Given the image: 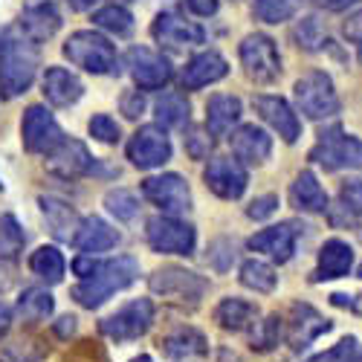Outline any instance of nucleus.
<instances>
[{"label":"nucleus","instance_id":"obj_1","mask_svg":"<svg viewBox=\"0 0 362 362\" xmlns=\"http://www.w3.org/2000/svg\"><path fill=\"white\" fill-rule=\"evenodd\" d=\"M73 273L81 279L73 287V298L81 308L96 310L113 293L125 290L136 281L139 261L131 258V255H116V258H107V261H99L93 255H81V258L73 261Z\"/></svg>","mask_w":362,"mask_h":362},{"label":"nucleus","instance_id":"obj_2","mask_svg":"<svg viewBox=\"0 0 362 362\" xmlns=\"http://www.w3.org/2000/svg\"><path fill=\"white\" fill-rule=\"evenodd\" d=\"M38 55L21 35L12 29L0 33V93L6 99H15L26 93L29 84L35 81Z\"/></svg>","mask_w":362,"mask_h":362},{"label":"nucleus","instance_id":"obj_3","mask_svg":"<svg viewBox=\"0 0 362 362\" xmlns=\"http://www.w3.org/2000/svg\"><path fill=\"white\" fill-rule=\"evenodd\" d=\"M64 55L70 62L93 76H107L116 73V49L113 44L93 33V29H81V33H73L64 44Z\"/></svg>","mask_w":362,"mask_h":362},{"label":"nucleus","instance_id":"obj_4","mask_svg":"<svg viewBox=\"0 0 362 362\" xmlns=\"http://www.w3.org/2000/svg\"><path fill=\"white\" fill-rule=\"evenodd\" d=\"M310 160L322 165L325 171H339V168H362V139L330 128L319 134V142L310 148Z\"/></svg>","mask_w":362,"mask_h":362},{"label":"nucleus","instance_id":"obj_5","mask_svg":"<svg viewBox=\"0 0 362 362\" xmlns=\"http://www.w3.org/2000/svg\"><path fill=\"white\" fill-rule=\"evenodd\" d=\"M296 105L308 119H330L339 113V96L327 73L313 70L296 81Z\"/></svg>","mask_w":362,"mask_h":362},{"label":"nucleus","instance_id":"obj_6","mask_svg":"<svg viewBox=\"0 0 362 362\" xmlns=\"http://www.w3.org/2000/svg\"><path fill=\"white\" fill-rule=\"evenodd\" d=\"M148 247L163 255H192L197 244V232L192 223L171 218V215H157L145 226Z\"/></svg>","mask_w":362,"mask_h":362},{"label":"nucleus","instance_id":"obj_7","mask_svg":"<svg viewBox=\"0 0 362 362\" xmlns=\"http://www.w3.org/2000/svg\"><path fill=\"white\" fill-rule=\"evenodd\" d=\"M151 293H157L168 301H177V305H197V301L206 296L209 281L192 269L183 267H163L151 276Z\"/></svg>","mask_w":362,"mask_h":362},{"label":"nucleus","instance_id":"obj_8","mask_svg":"<svg viewBox=\"0 0 362 362\" xmlns=\"http://www.w3.org/2000/svg\"><path fill=\"white\" fill-rule=\"evenodd\" d=\"M240 64H244L247 76L258 84H269L281 76V55L276 41L264 35V33H252L240 41Z\"/></svg>","mask_w":362,"mask_h":362},{"label":"nucleus","instance_id":"obj_9","mask_svg":"<svg viewBox=\"0 0 362 362\" xmlns=\"http://www.w3.org/2000/svg\"><path fill=\"white\" fill-rule=\"evenodd\" d=\"M154 322V305L151 298H134L125 308H119L107 319H102V334L113 342H134L148 334Z\"/></svg>","mask_w":362,"mask_h":362},{"label":"nucleus","instance_id":"obj_10","mask_svg":"<svg viewBox=\"0 0 362 362\" xmlns=\"http://www.w3.org/2000/svg\"><path fill=\"white\" fill-rule=\"evenodd\" d=\"M21 136H23V148L29 154H52V151L64 142V134L58 128L55 116L41 105L26 107L23 122H21Z\"/></svg>","mask_w":362,"mask_h":362},{"label":"nucleus","instance_id":"obj_11","mask_svg":"<svg viewBox=\"0 0 362 362\" xmlns=\"http://www.w3.org/2000/svg\"><path fill=\"white\" fill-rule=\"evenodd\" d=\"M142 194L154 203L157 209L174 215H183L192 209V192L189 183L180 174H160V177H148L142 183Z\"/></svg>","mask_w":362,"mask_h":362},{"label":"nucleus","instance_id":"obj_12","mask_svg":"<svg viewBox=\"0 0 362 362\" xmlns=\"http://www.w3.org/2000/svg\"><path fill=\"white\" fill-rule=\"evenodd\" d=\"M128 160L136 165V168H160L163 163L171 160V139L165 136L163 128L157 125H145L139 128L131 142H128Z\"/></svg>","mask_w":362,"mask_h":362},{"label":"nucleus","instance_id":"obj_13","mask_svg":"<svg viewBox=\"0 0 362 362\" xmlns=\"http://www.w3.org/2000/svg\"><path fill=\"white\" fill-rule=\"evenodd\" d=\"M125 62H128V70H131L134 81L142 90L165 87L171 81V76H174L168 58H163L157 49H151V47H131L128 55H125Z\"/></svg>","mask_w":362,"mask_h":362},{"label":"nucleus","instance_id":"obj_14","mask_svg":"<svg viewBox=\"0 0 362 362\" xmlns=\"http://www.w3.org/2000/svg\"><path fill=\"white\" fill-rule=\"evenodd\" d=\"M203 180H206V189L215 192L223 200H238L240 194L247 192V183H250L247 168L240 165L238 160H232V157L209 160V165L203 171Z\"/></svg>","mask_w":362,"mask_h":362},{"label":"nucleus","instance_id":"obj_15","mask_svg":"<svg viewBox=\"0 0 362 362\" xmlns=\"http://www.w3.org/2000/svg\"><path fill=\"white\" fill-rule=\"evenodd\" d=\"M298 235H301V226L296 221H287V223H279V226H267V229H261L250 238V250L273 258L279 264H287L296 252Z\"/></svg>","mask_w":362,"mask_h":362},{"label":"nucleus","instance_id":"obj_16","mask_svg":"<svg viewBox=\"0 0 362 362\" xmlns=\"http://www.w3.org/2000/svg\"><path fill=\"white\" fill-rule=\"evenodd\" d=\"M151 35H154L157 44L168 47V49H183V47H194V44H203L206 41V33L192 23V21H183L174 12H163L157 15L154 26H151Z\"/></svg>","mask_w":362,"mask_h":362},{"label":"nucleus","instance_id":"obj_17","mask_svg":"<svg viewBox=\"0 0 362 362\" xmlns=\"http://www.w3.org/2000/svg\"><path fill=\"white\" fill-rule=\"evenodd\" d=\"M21 26L26 38H33V41L52 38L58 33V26H62V12H58L55 0H23Z\"/></svg>","mask_w":362,"mask_h":362},{"label":"nucleus","instance_id":"obj_18","mask_svg":"<svg viewBox=\"0 0 362 362\" xmlns=\"http://www.w3.org/2000/svg\"><path fill=\"white\" fill-rule=\"evenodd\" d=\"M252 107L258 110V116L273 128L284 142H296L301 136V122L293 113V107L281 99V96H255Z\"/></svg>","mask_w":362,"mask_h":362},{"label":"nucleus","instance_id":"obj_19","mask_svg":"<svg viewBox=\"0 0 362 362\" xmlns=\"http://www.w3.org/2000/svg\"><path fill=\"white\" fill-rule=\"evenodd\" d=\"M47 168H49L55 177L76 180V177H81V174L93 171V157H90V151L84 148V142H78V139H64L62 145L52 151V154H47Z\"/></svg>","mask_w":362,"mask_h":362},{"label":"nucleus","instance_id":"obj_20","mask_svg":"<svg viewBox=\"0 0 362 362\" xmlns=\"http://www.w3.org/2000/svg\"><path fill=\"white\" fill-rule=\"evenodd\" d=\"M229 145H232V154L238 157L240 165H261L269 160L273 154V139L264 128H255V125H240L232 136H229Z\"/></svg>","mask_w":362,"mask_h":362},{"label":"nucleus","instance_id":"obj_21","mask_svg":"<svg viewBox=\"0 0 362 362\" xmlns=\"http://www.w3.org/2000/svg\"><path fill=\"white\" fill-rule=\"evenodd\" d=\"M327 330H330V322L322 313H316L310 305H293L290 308V330H287L290 348H296V351L308 348L313 339L327 334Z\"/></svg>","mask_w":362,"mask_h":362},{"label":"nucleus","instance_id":"obj_22","mask_svg":"<svg viewBox=\"0 0 362 362\" xmlns=\"http://www.w3.org/2000/svg\"><path fill=\"white\" fill-rule=\"evenodd\" d=\"M119 244V232L102 221V218H84L73 235V247L84 255H96V252H107Z\"/></svg>","mask_w":362,"mask_h":362},{"label":"nucleus","instance_id":"obj_23","mask_svg":"<svg viewBox=\"0 0 362 362\" xmlns=\"http://www.w3.org/2000/svg\"><path fill=\"white\" fill-rule=\"evenodd\" d=\"M229 73V64H226V58L221 55V52H200V55H194L192 62L186 64V70H183V90H200V87H206V84H215V81H221L223 76Z\"/></svg>","mask_w":362,"mask_h":362},{"label":"nucleus","instance_id":"obj_24","mask_svg":"<svg viewBox=\"0 0 362 362\" xmlns=\"http://www.w3.org/2000/svg\"><path fill=\"white\" fill-rule=\"evenodd\" d=\"M354 267V250L345 240L334 238L325 240V247L319 250V267H316V281H334L351 273Z\"/></svg>","mask_w":362,"mask_h":362},{"label":"nucleus","instance_id":"obj_25","mask_svg":"<svg viewBox=\"0 0 362 362\" xmlns=\"http://www.w3.org/2000/svg\"><path fill=\"white\" fill-rule=\"evenodd\" d=\"M81 93H84V87H81V81H78L70 70H64V67H49V70L44 73V96H47L49 105H55V107H70V105H76V102L81 99Z\"/></svg>","mask_w":362,"mask_h":362},{"label":"nucleus","instance_id":"obj_26","mask_svg":"<svg viewBox=\"0 0 362 362\" xmlns=\"http://www.w3.org/2000/svg\"><path fill=\"white\" fill-rule=\"evenodd\" d=\"M258 308L252 305V301L247 298H238V296H229L223 298L221 305L215 308V322L223 327V330H232V334H238V330H250L258 325Z\"/></svg>","mask_w":362,"mask_h":362},{"label":"nucleus","instance_id":"obj_27","mask_svg":"<svg viewBox=\"0 0 362 362\" xmlns=\"http://www.w3.org/2000/svg\"><path fill=\"white\" fill-rule=\"evenodd\" d=\"M240 119V99L218 93L206 105V131L212 136H223L232 131V125Z\"/></svg>","mask_w":362,"mask_h":362},{"label":"nucleus","instance_id":"obj_28","mask_svg":"<svg viewBox=\"0 0 362 362\" xmlns=\"http://www.w3.org/2000/svg\"><path fill=\"white\" fill-rule=\"evenodd\" d=\"M41 212L47 218V226L49 232L58 238V240H73L76 229H78V215L76 209L64 200H55V197H41Z\"/></svg>","mask_w":362,"mask_h":362},{"label":"nucleus","instance_id":"obj_29","mask_svg":"<svg viewBox=\"0 0 362 362\" xmlns=\"http://www.w3.org/2000/svg\"><path fill=\"white\" fill-rule=\"evenodd\" d=\"M290 200H293L296 209H301V212H325V209H327V194L319 186V180H316L313 171H301L293 180Z\"/></svg>","mask_w":362,"mask_h":362},{"label":"nucleus","instance_id":"obj_30","mask_svg":"<svg viewBox=\"0 0 362 362\" xmlns=\"http://www.w3.org/2000/svg\"><path fill=\"white\" fill-rule=\"evenodd\" d=\"M163 351L171 359L183 362V359H192V356H203L209 351V342L197 327H177L163 339Z\"/></svg>","mask_w":362,"mask_h":362},{"label":"nucleus","instance_id":"obj_31","mask_svg":"<svg viewBox=\"0 0 362 362\" xmlns=\"http://www.w3.org/2000/svg\"><path fill=\"white\" fill-rule=\"evenodd\" d=\"M29 269H33L38 279H44L47 284H58L64 279L67 261H64V255L58 252L55 247H38L33 252V258H29Z\"/></svg>","mask_w":362,"mask_h":362},{"label":"nucleus","instance_id":"obj_32","mask_svg":"<svg viewBox=\"0 0 362 362\" xmlns=\"http://www.w3.org/2000/svg\"><path fill=\"white\" fill-rule=\"evenodd\" d=\"M52 310H55V298L44 287H29L18 298V313L26 322H44L52 316Z\"/></svg>","mask_w":362,"mask_h":362},{"label":"nucleus","instance_id":"obj_33","mask_svg":"<svg viewBox=\"0 0 362 362\" xmlns=\"http://www.w3.org/2000/svg\"><path fill=\"white\" fill-rule=\"evenodd\" d=\"M189 102L186 96H180V93H163L154 105V116H157V122L165 125V128H183L189 122Z\"/></svg>","mask_w":362,"mask_h":362},{"label":"nucleus","instance_id":"obj_34","mask_svg":"<svg viewBox=\"0 0 362 362\" xmlns=\"http://www.w3.org/2000/svg\"><path fill=\"white\" fill-rule=\"evenodd\" d=\"M276 269L269 267L267 261H258V258H250L240 264V284L255 290V293H273L276 290Z\"/></svg>","mask_w":362,"mask_h":362},{"label":"nucleus","instance_id":"obj_35","mask_svg":"<svg viewBox=\"0 0 362 362\" xmlns=\"http://www.w3.org/2000/svg\"><path fill=\"white\" fill-rule=\"evenodd\" d=\"M93 23H96L99 29H105V33H110V35L125 38V35H131V29H134V15H131L125 6L110 4V6H102V9L93 15Z\"/></svg>","mask_w":362,"mask_h":362},{"label":"nucleus","instance_id":"obj_36","mask_svg":"<svg viewBox=\"0 0 362 362\" xmlns=\"http://www.w3.org/2000/svg\"><path fill=\"white\" fill-rule=\"evenodd\" d=\"M301 6V0H255L252 15L264 23H284L290 21Z\"/></svg>","mask_w":362,"mask_h":362},{"label":"nucleus","instance_id":"obj_37","mask_svg":"<svg viewBox=\"0 0 362 362\" xmlns=\"http://www.w3.org/2000/svg\"><path fill=\"white\" fill-rule=\"evenodd\" d=\"M26 244V235L15 215H0V258H15Z\"/></svg>","mask_w":362,"mask_h":362},{"label":"nucleus","instance_id":"obj_38","mask_svg":"<svg viewBox=\"0 0 362 362\" xmlns=\"http://www.w3.org/2000/svg\"><path fill=\"white\" fill-rule=\"evenodd\" d=\"M305 362H362V342L356 337H345L334 348H327Z\"/></svg>","mask_w":362,"mask_h":362},{"label":"nucleus","instance_id":"obj_39","mask_svg":"<svg viewBox=\"0 0 362 362\" xmlns=\"http://www.w3.org/2000/svg\"><path fill=\"white\" fill-rule=\"evenodd\" d=\"M105 206L110 209V212H113L119 221H125V223H131V221L139 215V200H136V194L128 192V189H113V192H107V194H105Z\"/></svg>","mask_w":362,"mask_h":362},{"label":"nucleus","instance_id":"obj_40","mask_svg":"<svg viewBox=\"0 0 362 362\" xmlns=\"http://www.w3.org/2000/svg\"><path fill=\"white\" fill-rule=\"evenodd\" d=\"M279 337H281V319L279 316H269V319H264V322L255 325V330H252V348L269 351V348L279 345Z\"/></svg>","mask_w":362,"mask_h":362},{"label":"nucleus","instance_id":"obj_41","mask_svg":"<svg viewBox=\"0 0 362 362\" xmlns=\"http://www.w3.org/2000/svg\"><path fill=\"white\" fill-rule=\"evenodd\" d=\"M296 41L298 47H305V49H319L325 44V29L319 26V18H305V21H298L296 26Z\"/></svg>","mask_w":362,"mask_h":362},{"label":"nucleus","instance_id":"obj_42","mask_svg":"<svg viewBox=\"0 0 362 362\" xmlns=\"http://www.w3.org/2000/svg\"><path fill=\"white\" fill-rule=\"evenodd\" d=\"M90 136L99 139V142H116L119 139V125H116V119H110L107 113H99L90 119Z\"/></svg>","mask_w":362,"mask_h":362},{"label":"nucleus","instance_id":"obj_43","mask_svg":"<svg viewBox=\"0 0 362 362\" xmlns=\"http://www.w3.org/2000/svg\"><path fill=\"white\" fill-rule=\"evenodd\" d=\"M339 200H342V209L356 218H362V180H351L339 189Z\"/></svg>","mask_w":362,"mask_h":362},{"label":"nucleus","instance_id":"obj_44","mask_svg":"<svg viewBox=\"0 0 362 362\" xmlns=\"http://www.w3.org/2000/svg\"><path fill=\"white\" fill-rule=\"evenodd\" d=\"M209 148H212V134L203 131V128H192L189 136H186V151H189V157L203 160V157L209 154Z\"/></svg>","mask_w":362,"mask_h":362},{"label":"nucleus","instance_id":"obj_45","mask_svg":"<svg viewBox=\"0 0 362 362\" xmlns=\"http://www.w3.org/2000/svg\"><path fill=\"white\" fill-rule=\"evenodd\" d=\"M276 209H279V197L276 194H264V197H255L247 209V215L252 221H267L269 215H276Z\"/></svg>","mask_w":362,"mask_h":362},{"label":"nucleus","instance_id":"obj_46","mask_svg":"<svg viewBox=\"0 0 362 362\" xmlns=\"http://www.w3.org/2000/svg\"><path fill=\"white\" fill-rule=\"evenodd\" d=\"M142 110H145V99H142L139 90H131V93L122 96V113H125L128 119H136Z\"/></svg>","mask_w":362,"mask_h":362},{"label":"nucleus","instance_id":"obj_47","mask_svg":"<svg viewBox=\"0 0 362 362\" xmlns=\"http://www.w3.org/2000/svg\"><path fill=\"white\" fill-rule=\"evenodd\" d=\"M218 0H186V9L197 18H209V15H215L218 12Z\"/></svg>","mask_w":362,"mask_h":362},{"label":"nucleus","instance_id":"obj_48","mask_svg":"<svg viewBox=\"0 0 362 362\" xmlns=\"http://www.w3.org/2000/svg\"><path fill=\"white\" fill-rule=\"evenodd\" d=\"M316 4L325 6V9H330V12H342V9L354 6V4H359V0H316Z\"/></svg>","mask_w":362,"mask_h":362},{"label":"nucleus","instance_id":"obj_49","mask_svg":"<svg viewBox=\"0 0 362 362\" xmlns=\"http://www.w3.org/2000/svg\"><path fill=\"white\" fill-rule=\"evenodd\" d=\"M9 325H12V308L0 301V337H4L6 330H9Z\"/></svg>","mask_w":362,"mask_h":362},{"label":"nucleus","instance_id":"obj_50","mask_svg":"<svg viewBox=\"0 0 362 362\" xmlns=\"http://www.w3.org/2000/svg\"><path fill=\"white\" fill-rule=\"evenodd\" d=\"M73 330H76V319H73V316H64L62 325H58V334L67 337V334H73Z\"/></svg>","mask_w":362,"mask_h":362},{"label":"nucleus","instance_id":"obj_51","mask_svg":"<svg viewBox=\"0 0 362 362\" xmlns=\"http://www.w3.org/2000/svg\"><path fill=\"white\" fill-rule=\"evenodd\" d=\"M67 4H70V9H76V12H84V9H90V6H93L96 0H67Z\"/></svg>","mask_w":362,"mask_h":362},{"label":"nucleus","instance_id":"obj_52","mask_svg":"<svg viewBox=\"0 0 362 362\" xmlns=\"http://www.w3.org/2000/svg\"><path fill=\"white\" fill-rule=\"evenodd\" d=\"M131 362H154V359H151V356H148V354H142V356H134V359H131Z\"/></svg>","mask_w":362,"mask_h":362},{"label":"nucleus","instance_id":"obj_53","mask_svg":"<svg viewBox=\"0 0 362 362\" xmlns=\"http://www.w3.org/2000/svg\"><path fill=\"white\" fill-rule=\"evenodd\" d=\"M354 308H356V310H359V313H362V296H359V298H356V305H354Z\"/></svg>","mask_w":362,"mask_h":362},{"label":"nucleus","instance_id":"obj_54","mask_svg":"<svg viewBox=\"0 0 362 362\" xmlns=\"http://www.w3.org/2000/svg\"><path fill=\"white\" fill-rule=\"evenodd\" d=\"M356 276H359V279H362V264H359V269H356Z\"/></svg>","mask_w":362,"mask_h":362},{"label":"nucleus","instance_id":"obj_55","mask_svg":"<svg viewBox=\"0 0 362 362\" xmlns=\"http://www.w3.org/2000/svg\"><path fill=\"white\" fill-rule=\"evenodd\" d=\"M359 58H362V44H359Z\"/></svg>","mask_w":362,"mask_h":362},{"label":"nucleus","instance_id":"obj_56","mask_svg":"<svg viewBox=\"0 0 362 362\" xmlns=\"http://www.w3.org/2000/svg\"><path fill=\"white\" fill-rule=\"evenodd\" d=\"M0 189H4V186H0Z\"/></svg>","mask_w":362,"mask_h":362}]
</instances>
